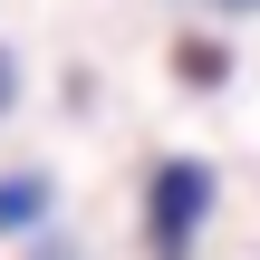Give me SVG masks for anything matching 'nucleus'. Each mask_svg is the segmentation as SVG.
Instances as JSON below:
<instances>
[{
    "instance_id": "nucleus-1",
    "label": "nucleus",
    "mask_w": 260,
    "mask_h": 260,
    "mask_svg": "<svg viewBox=\"0 0 260 260\" xmlns=\"http://www.w3.org/2000/svg\"><path fill=\"white\" fill-rule=\"evenodd\" d=\"M212 212V174L203 164H164V183H154V241L164 251H183V232Z\"/></svg>"
},
{
    "instance_id": "nucleus-2",
    "label": "nucleus",
    "mask_w": 260,
    "mask_h": 260,
    "mask_svg": "<svg viewBox=\"0 0 260 260\" xmlns=\"http://www.w3.org/2000/svg\"><path fill=\"white\" fill-rule=\"evenodd\" d=\"M183 77H203V87H212V77H222V48H212V39H183Z\"/></svg>"
},
{
    "instance_id": "nucleus-3",
    "label": "nucleus",
    "mask_w": 260,
    "mask_h": 260,
    "mask_svg": "<svg viewBox=\"0 0 260 260\" xmlns=\"http://www.w3.org/2000/svg\"><path fill=\"white\" fill-rule=\"evenodd\" d=\"M232 10H260V0H232Z\"/></svg>"
}]
</instances>
